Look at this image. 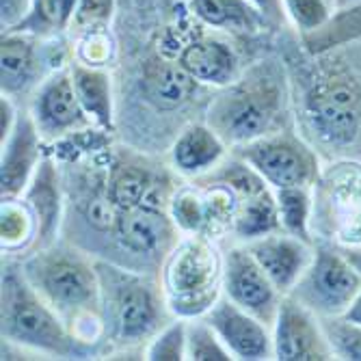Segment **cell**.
<instances>
[{
    "mask_svg": "<svg viewBox=\"0 0 361 361\" xmlns=\"http://www.w3.org/2000/svg\"><path fill=\"white\" fill-rule=\"evenodd\" d=\"M3 338L59 357H82L87 353L13 269L3 273Z\"/></svg>",
    "mask_w": 361,
    "mask_h": 361,
    "instance_id": "6da1fadb",
    "label": "cell"
},
{
    "mask_svg": "<svg viewBox=\"0 0 361 361\" xmlns=\"http://www.w3.org/2000/svg\"><path fill=\"white\" fill-rule=\"evenodd\" d=\"M223 259L202 236L182 240L165 267V294L169 307L182 318L208 314L219 301Z\"/></svg>",
    "mask_w": 361,
    "mask_h": 361,
    "instance_id": "7a4b0ae2",
    "label": "cell"
},
{
    "mask_svg": "<svg viewBox=\"0 0 361 361\" xmlns=\"http://www.w3.org/2000/svg\"><path fill=\"white\" fill-rule=\"evenodd\" d=\"M359 290L361 275L353 269L346 255L320 247L299 283L294 286L292 297L320 318H336L348 310Z\"/></svg>",
    "mask_w": 361,
    "mask_h": 361,
    "instance_id": "3957f363",
    "label": "cell"
},
{
    "mask_svg": "<svg viewBox=\"0 0 361 361\" xmlns=\"http://www.w3.org/2000/svg\"><path fill=\"white\" fill-rule=\"evenodd\" d=\"M37 277L44 297L59 312L89 314L100 297L95 271L72 253L54 251L39 257Z\"/></svg>",
    "mask_w": 361,
    "mask_h": 361,
    "instance_id": "277c9868",
    "label": "cell"
},
{
    "mask_svg": "<svg viewBox=\"0 0 361 361\" xmlns=\"http://www.w3.org/2000/svg\"><path fill=\"white\" fill-rule=\"evenodd\" d=\"M305 113L322 141L348 145L361 130V93L346 78L324 80L307 95Z\"/></svg>",
    "mask_w": 361,
    "mask_h": 361,
    "instance_id": "5b68a950",
    "label": "cell"
},
{
    "mask_svg": "<svg viewBox=\"0 0 361 361\" xmlns=\"http://www.w3.org/2000/svg\"><path fill=\"white\" fill-rule=\"evenodd\" d=\"M273 329V355L281 361L334 359L331 342L324 334L320 316L294 297L279 303Z\"/></svg>",
    "mask_w": 361,
    "mask_h": 361,
    "instance_id": "8992f818",
    "label": "cell"
},
{
    "mask_svg": "<svg viewBox=\"0 0 361 361\" xmlns=\"http://www.w3.org/2000/svg\"><path fill=\"white\" fill-rule=\"evenodd\" d=\"M223 290L229 301L257 316L262 322H275L279 310V290L262 271L257 259L245 247L229 249L223 257Z\"/></svg>",
    "mask_w": 361,
    "mask_h": 361,
    "instance_id": "52a82bcc",
    "label": "cell"
},
{
    "mask_svg": "<svg viewBox=\"0 0 361 361\" xmlns=\"http://www.w3.org/2000/svg\"><path fill=\"white\" fill-rule=\"evenodd\" d=\"M243 158L277 190L307 186L316 173L312 154L290 139H257L247 143Z\"/></svg>",
    "mask_w": 361,
    "mask_h": 361,
    "instance_id": "ba28073f",
    "label": "cell"
},
{
    "mask_svg": "<svg viewBox=\"0 0 361 361\" xmlns=\"http://www.w3.org/2000/svg\"><path fill=\"white\" fill-rule=\"evenodd\" d=\"M113 324L121 342H139L149 338L160 322V303L156 292L139 277L113 275Z\"/></svg>",
    "mask_w": 361,
    "mask_h": 361,
    "instance_id": "9c48e42d",
    "label": "cell"
},
{
    "mask_svg": "<svg viewBox=\"0 0 361 361\" xmlns=\"http://www.w3.org/2000/svg\"><path fill=\"white\" fill-rule=\"evenodd\" d=\"M206 322L216 331L219 340L234 359L259 361L275 357L273 338L267 331V324L234 301H216L206 314Z\"/></svg>",
    "mask_w": 361,
    "mask_h": 361,
    "instance_id": "30bf717a",
    "label": "cell"
},
{
    "mask_svg": "<svg viewBox=\"0 0 361 361\" xmlns=\"http://www.w3.org/2000/svg\"><path fill=\"white\" fill-rule=\"evenodd\" d=\"M271 119L269 97L247 91L223 95L210 106V128L225 143H253L262 139Z\"/></svg>",
    "mask_w": 361,
    "mask_h": 361,
    "instance_id": "8fae6325",
    "label": "cell"
},
{
    "mask_svg": "<svg viewBox=\"0 0 361 361\" xmlns=\"http://www.w3.org/2000/svg\"><path fill=\"white\" fill-rule=\"evenodd\" d=\"M281 294H290L307 271L314 257L310 243L292 234H267L255 238L247 247Z\"/></svg>",
    "mask_w": 361,
    "mask_h": 361,
    "instance_id": "7c38bea8",
    "label": "cell"
},
{
    "mask_svg": "<svg viewBox=\"0 0 361 361\" xmlns=\"http://www.w3.org/2000/svg\"><path fill=\"white\" fill-rule=\"evenodd\" d=\"M37 128L56 137L87 123V113L74 87L72 74H54L44 82L35 104Z\"/></svg>",
    "mask_w": 361,
    "mask_h": 361,
    "instance_id": "4fadbf2b",
    "label": "cell"
},
{
    "mask_svg": "<svg viewBox=\"0 0 361 361\" xmlns=\"http://www.w3.org/2000/svg\"><path fill=\"white\" fill-rule=\"evenodd\" d=\"M37 126L30 117H18L13 133L3 141V169H0V184H3V200L18 197L30 180V173L39 158V137Z\"/></svg>",
    "mask_w": 361,
    "mask_h": 361,
    "instance_id": "5bb4252c",
    "label": "cell"
},
{
    "mask_svg": "<svg viewBox=\"0 0 361 361\" xmlns=\"http://www.w3.org/2000/svg\"><path fill=\"white\" fill-rule=\"evenodd\" d=\"M115 232L126 249L137 253H154L171 236V221L162 210L141 204L119 212Z\"/></svg>",
    "mask_w": 361,
    "mask_h": 361,
    "instance_id": "9a60e30c",
    "label": "cell"
},
{
    "mask_svg": "<svg viewBox=\"0 0 361 361\" xmlns=\"http://www.w3.org/2000/svg\"><path fill=\"white\" fill-rule=\"evenodd\" d=\"M182 68L197 80L214 87L229 85L236 76V54L225 42L197 39L180 54Z\"/></svg>",
    "mask_w": 361,
    "mask_h": 361,
    "instance_id": "2e32d148",
    "label": "cell"
},
{
    "mask_svg": "<svg viewBox=\"0 0 361 361\" xmlns=\"http://www.w3.org/2000/svg\"><path fill=\"white\" fill-rule=\"evenodd\" d=\"M225 152V141L210 126H190L178 137L171 160L180 173L202 176L212 169Z\"/></svg>",
    "mask_w": 361,
    "mask_h": 361,
    "instance_id": "e0dca14e",
    "label": "cell"
},
{
    "mask_svg": "<svg viewBox=\"0 0 361 361\" xmlns=\"http://www.w3.org/2000/svg\"><path fill=\"white\" fill-rule=\"evenodd\" d=\"M195 78L182 68V63H156L145 72L147 100L158 109H178L195 91Z\"/></svg>",
    "mask_w": 361,
    "mask_h": 361,
    "instance_id": "ac0fdd59",
    "label": "cell"
},
{
    "mask_svg": "<svg viewBox=\"0 0 361 361\" xmlns=\"http://www.w3.org/2000/svg\"><path fill=\"white\" fill-rule=\"evenodd\" d=\"M26 202L28 206L32 208L37 216V223H39V232H37V238L48 245L56 229H59V216H61V197H59V186H56V173H54V167L52 162H42L37 173H35V180H32L30 188H28V195H26Z\"/></svg>",
    "mask_w": 361,
    "mask_h": 361,
    "instance_id": "d6986e66",
    "label": "cell"
},
{
    "mask_svg": "<svg viewBox=\"0 0 361 361\" xmlns=\"http://www.w3.org/2000/svg\"><path fill=\"white\" fill-rule=\"evenodd\" d=\"M74 87L80 97V104L89 117H93L100 126H113V100H111V78L106 72L91 68V65H76Z\"/></svg>",
    "mask_w": 361,
    "mask_h": 361,
    "instance_id": "ffe728a7",
    "label": "cell"
},
{
    "mask_svg": "<svg viewBox=\"0 0 361 361\" xmlns=\"http://www.w3.org/2000/svg\"><path fill=\"white\" fill-rule=\"evenodd\" d=\"M281 227L277 200L271 192H259L251 197H243L238 202L236 219H234V232L243 240H255L267 234L277 232Z\"/></svg>",
    "mask_w": 361,
    "mask_h": 361,
    "instance_id": "44dd1931",
    "label": "cell"
},
{
    "mask_svg": "<svg viewBox=\"0 0 361 361\" xmlns=\"http://www.w3.org/2000/svg\"><path fill=\"white\" fill-rule=\"evenodd\" d=\"M190 11L214 28L255 30L257 26V9L247 0H190Z\"/></svg>",
    "mask_w": 361,
    "mask_h": 361,
    "instance_id": "7402d4cb",
    "label": "cell"
},
{
    "mask_svg": "<svg viewBox=\"0 0 361 361\" xmlns=\"http://www.w3.org/2000/svg\"><path fill=\"white\" fill-rule=\"evenodd\" d=\"M3 93H18L22 91L35 72V46L24 35L9 32L3 37Z\"/></svg>",
    "mask_w": 361,
    "mask_h": 361,
    "instance_id": "603a6c76",
    "label": "cell"
},
{
    "mask_svg": "<svg viewBox=\"0 0 361 361\" xmlns=\"http://www.w3.org/2000/svg\"><path fill=\"white\" fill-rule=\"evenodd\" d=\"M324 188L329 202L342 210V216L361 208V165L359 162H338L326 171Z\"/></svg>",
    "mask_w": 361,
    "mask_h": 361,
    "instance_id": "cb8c5ba5",
    "label": "cell"
},
{
    "mask_svg": "<svg viewBox=\"0 0 361 361\" xmlns=\"http://www.w3.org/2000/svg\"><path fill=\"white\" fill-rule=\"evenodd\" d=\"M277 210L281 227L288 234L310 243V219H312V197L307 186H292L279 188L277 195Z\"/></svg>",
    "mask_w": 361,
    "mask_h": 361,
    "instance_id": "d4e9b609",
    "label": "cell"
},
{
    "mask_svg": "<svg viewBox=\"0 0 361 361\" xmlns=\"http://www.w3.org/2000/svg\"><path fill=\"white\" fill-rule=\"evenodd\" d=\"M3 221H0V234H3V247L5 249H20L28 240L35 238V232H39L37 216L32 208L26 204H20L16 197L13 200H3Z\"/></svg>",
    "mask_w": 361,
    "mask_h": 361,
    "instance_id": "484cf974",
    "label": "cell"
},
{
    "mask_svg": "<svg viewBox=\"0 0 361 361\" xmlns=\"http://www.w3.org/2000/svg\"><path fill=\"white\" fill-rule=\"evenodd\" d=\"M238 210V197L236 192L225 186V184H214L206 192V225L204 232L210 236H216L225 229L234 227Z\"/></svg>",
    "mask_w": 361,
    "mask_h": 361,
    "instance_id": "4316f807",
    "label": "cell"
},
{
    "mask_svg": "<svg viewBox=\"0 0 361 361\" xmlns=\"http://www.w3.org/2000/svg\"><path fill=\"white\" fill-rule=\"evenodd\" d=\"M186 357L192 361H229L234 355L225 348L216 331L204 320L186 326Z\"/></svg>",
    "mask_w": 361,
    "mask_h": 361,
    "instance_id": "83f0119b",
    "label": "cell"
},
{
    "mask_svg": "<svg viewBox=\"0 0 361 361\" xmlns=\"http://www.w3.org/2000/svg\"><path fill=\"white\" fill-rule=\"evenodd\" d=\"M359 35H361V5L355 9H348L346 13L334 16V20L324 28H320L318 32H312V35H305V42L312 46V50H324V48L338 46L342 42L355 39Z\"/></svg>",
    "mask_w": 361,
    "mask_h": 361,
    "instance_id": "f1b7e54d",
    "label": "cell"
},
{
    "mask_svg": "<svg viewBox=\"0 0 361 361\" xmlns=\"http://www.w3.org/2000/svg\"><path fill=\"white\" fill-rule=\"evenodd\" d=\"M147 190H149V180L143 171L133 169V167H123L115 173L109 195L119 210H130V208H137V206L145 204Z\"/></svg>",
    "mask_w": 361,
    "mask_h": 361,
    "instance_id": "f546056e",
    "label": "cell"
},
{
    "mask_svg": "<svg viewBox=\"0 0 361 361\" xmlns=\"http://www.w3.org/2000/svg\"><path fill=\"white\" fill-rule=\"evenodd\" d=\"M171 219L184 232L197 234L204 232L206 225V195H200L192 188L180 190L171 202Z\"/></svg>",
    "mask_w": 361,
    "mask_h": 361,
    "instance_id": "4dcf8cb0",
    "label": "cell"
},
{
    "mask_svg": "<svg viewBox=\"0 0 361 361\" xmlns=\"http://www.w3.org/2000/svg\"><path fill=\"white\" fill-rule=\"evenodd\" d=\"M324 334L331 342L334 355L340 359L361 361V326L346 322L344 318H320Z\"/></svg>",
    "mask_w": 361,
    "mask_h": 361,
    "instance_id": "1f68e13d",
    "label": "cell"
},
{
    "mask_svg": "<svg viewBox=\"0 0 361 361\" xmlns=\"http://www.w3.org/2000/svg\"><path fill=\"white\" fill-rule=\"evenodd\" d=\"M283 7L292 22L307 35L318 32L334 20L331 0H283Z\"/></svg>",
    "mask_w": 361,
    "mask_h": 361,
    "instance_id": "d6a6232c",
    "label": "cell"
},
{
    "mask_svg": "<svg viewBox=\"0 0 361 361\" xmlns=\"http://www.w3.org/2000/svg\"><path fill=\"white\" fill-rule=\"evenodd\" d=\"M186 326L176 320L167 329H162L147 348V359L152 361H180L186 357Z\"/></svg>",
    "mask_w": 361,
    "mask_h": 361,
    "instance_id": "836d02e7",
    "label": "cell"
},
{
    "mask_svg": "<svg viewBox=\"0 0 361 361\" xmlns=\"http://www.w3.org/2000/svg\"><path fill=\"white\" fill-rule=\"evenodd\" d=\"M219 184H225L232 188L236 195H243V197H251V195H259V192H267V180L262 178L249 162H232V165H227L219 178H216Z\"/></svg>",
    "mask_w": 361,
    "mask_h": 361,
    "instance_id": "e575fe53",
    "label": "cell"
},
{
    "mask_svg": "<svg viewBox=\"0 0 361 361\" xmlns=\"http://www.w3.org/2000/svg\"><path fill=\"white\" fill-rule=\"evenodd\" d=\"M78 0H32V13L30 18H42L50 26H65L74 20Z\"/></svg>",
    "mask_w": 361,
    "mask_h": 361,
    "instance_id": "d590c367",
    "label": "cell"
},
{
    "mask_svg": "<svg viewBox=\"0 0 361 361\" xmlns=\"http://www.w3.org/2000/svg\"><path fill=\"white\" fill-rule=\"evenodd\" d=\"M119 208L115 206V202L111 200V195H100V197H93V200L87 204V221L95 227V229H111L117 225L119 219Z\"/></svg>",
    "mask_w": 361,
    "mask_h": 361,
    "instance_id": "8d00e7d4",
    "label": "cell"
},
{
    "mask_svg": "<svg viewBox=\"0 0 361 361\" xmlns=\"http://www.w3.org/2000/svg\"><path fill=\"white\" fill-rule=\"evenodd\" d=\"M338 240L342 247H359L361 245V208L346 212L338 221Z\"/></svg>",
    "mask_w": 361,
    "mask_h": 361,
    "instance_id": "74e56055",
    "label": "cell"
},
{
    "mask_svg": "<svg viewBox=\"0 0 361 361\" xmlns=\"http://www.w3.org/2000/svg\"><path fill=\"white\" fill-rule=\"evenodd\" d=\"M111 16V0H78L74 22L78 24H97Z\"/></svg>",
    "mask_w": 361,
    "mask_h": 361,
    "instance_id": "f35d334b",
    "label": "cell"
},
{
    "mask_svg": "<svg viewBox=\"0 0 361 361\" xmlns=\"http://www.w3.org/2000/svg\"><path fill=\"white\" fill-rule=\"evenodd\" d=\"M32 9V0H3V24L9 28L20 20L28 18Z\"/></svg>",
    "mask_w": 361,
    "mask_h": 361,
    "instance_id": "ab89813d",
    "label": "cell"
},
{
    "mask_svg": "<svg viewBox=\"0 0 361 361\" xmlns=\"http://www.w3.org/2000/svg\"><path fill=\"white\" fill-rule=\"evenodd\" d=\"M0 133H3V141L13 133V128L18 123V115H16V109L11 104V97L3 93V100H0Z\"/></svg>",
    "mask_w": 361,
    "mask_h": 361,
    "instance_id": "60d3db41",
    "label": "cell"
},
{
    "mask_svg": "<svg viewBox=\"0 0 361 361\" xmlns=\"http://www.w3.org/2000/svg\"><path fill=\"white\" fill-rule=\"evenodd\" d=\"M249 3L262 11L264 16H271V18H277L279 16V9H281V3L283 0H249Z\"/></svg>",
    "mask_w": 361,
    "mask_h": 361,
    "instance_id": "b9f144b4",
    "label": "cell"
},
{
    "mask_svg": "<svg viewBox=\"0 0 361 361\" xmlns=\"http://www.w3.org/2000/svg\"><path fill=\"white\" fill-rule=\"evenodd\" d=\"M340 318H344L346 322H353V324H359L361 326V290L357 292V297L353 299V303L348 305V310Z\"/></svg>",
    "mask_w": 361,
    "mask_h": 361,
    "instance_id": "7bdbcfd3",
    "label": "cell"
},
{
    "mask_svg": "<svg viewBox=\"0 0 361 361\" xmlns=\"http://www.w3.org/2000/svg\"><path fill=\"white\" fill-rule=\"evenodd\" d=\"M340 251L346 255V259L353 264V269L361 275V245L359 247H342Z\"/></svg>",
    "mask_w": 361,
    "mask_h": 361,
    "instance_id": "ee69618b",
    "label": "cell"
}]
</instances>
